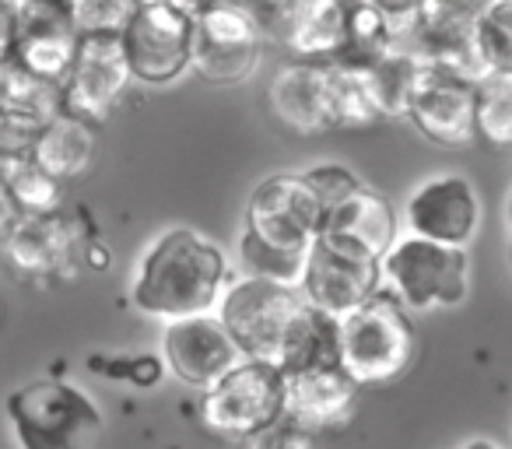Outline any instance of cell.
I'll use <instances>...</instances> for the list:
<instances>
[{"label":"cell","mask_w":512,"mask_h":449,"mask_svg":"<svg viewBox=\"0 0 512 449\" xmlns=\"http://www.w3.org/2000/svg\"><path fill=\"white\" fill-rule=\"evenodd\" d=\"M274 116L281 127L302 137L327 134L330 127V74L327 60H292L278 67L267 88Z\"/></svg>","instance_id":"d6986e66"},{"label":"cell","mask_w":512,"mask_h":449,"mask_svg":"<svg viewBox=\"0 0 512 449\" xmlns=\"http://www.w3.org/2000/svg\"><path fill=\"white\" fill-rule=\"evenodd\" d=\"M460 449H502L498 442H491V439H470V442H463Z\"/></svg>","instance_id":"74e56055"},{"label":"cell","mask_w":512,"mask_h":449,"mask_svg":"<svg viewBox=\"0 0 512 449\" xmlns=\"http://www.w3.org/2000/svg\"><path fill=\"white\" fill-rule=\"evenodd\" d=\"M316 236L330 239V243L344 246L351 253H362V257L383 260V253L400 236L397 207L390 204V197L362 183L351 197L323 211Z\"/></svg>","instance_id":"e0dca14e"},{"label":"cell","mask_w":512,"mask_h":449,"mask_svg":"<svg viewBox=\"0 0 512 449\" xmlns=\"http://www.w3.org/2000/svg\"><path fill=\"white\" fill-rule=\"evenodd\" d=\"M134 74L120 36H78L71 71L60 85L64 113L88 123H102L123 99H127Z\"/></svg>","instance_id":"30bf717a"},{"label":"cell","mask_w":512,"mask_h":449,"mask_svg":"<svg viewBox=\"0 0 512 449\" xmlns=\"http://www.w3.org/2000/svg\"><path fill=\"white\" fill-rule=\"evenodd\" d=\"M74 50H78V32H25V36L15 39L11 64L36 74V78L64 85Z\"/></svg>","instance_id":"d4e9b609"},{"label":"cell","mask_w":512,"mask_h":449,"mask_svg":"<svg viewBox=\"0 0 512 449\" xmlns=\"http://www.w3.org/2000/svg\"><path fill=\"white\" fill-rule=\"evenodd\" d=\"M169 4H176L183 15H190V18H197V15H204L207 8H214V4H221V0H169Z\"/></svg>","instance_id":"d590c367"},{"label":"cell","mask_w":512,"mask_h":449,"mask_svg":"<svg viewBox=\"0 0 512 449\" xmlns=\"http://www.w3.org/2000/svg\"><path fill=\"white\" fill-rule=\"evenodd\" d=\"M242 449H316V435L281 414L274 425L260 428V432H253L249 439H242Z\"/></svg>","instance_id":"d6a6232c"},{"label":"cell","mask_w":512,"mask_h":449,"mask_svg":"<svg viewBox=\"0 0 512 449\" xmlns=\"http://www.w3.org/2000/svg\"><path fill=\"white\" fill-rule=\"evenodd\" d=\"M0 320H4V302H0Z\"/></svg>","instance_id":"ab89813d"},{"label":"cell","mask_w":512,"mask_h":449,"mask_svg":"<svg viewBox=\"0 0 512 449\" xmlns=\"http://www.w3.org/2000/svg\"><path fill=\"white\" fill-rule=\"evenodd\" d=\"M509 260H512V243H509Z\"/></svg>","instance_id":"b9f144b4"},{"label":"cell","mask_w":512,"mask_h":449,"mask_svg":"<svg viewBox=\"0 0 512 449\" xmlns=\"http://www.w3.org/2000/svg\"><path fill=\"white\" fill-rule=\"evenodd\" d=\"M337 323L341 320L306 306V313L299 316L292 337H288L285 351H281L278 369L299 372V369H313V365H341L337 362Z\"/></svg>","instance_id":"cb8c5ba5"},{"label":"cell","mask_w":512,"mask_h":449,"mask_svg":"<svg viewBox=\"0 0 512 449\" xmlns=\"http://www.w3.org/2000/svg\"><path fill=\"white\" fill-rule=\"evenodd\" d=\"M379 271H383L386 292L397 295L411 313L456 309L467 299L470 257L463 246L432 243L404 232L383 253Z\"/></svg>","instance_id":"277c9868"},{"label":"cell","mask_w":512,"mask_h":449,"mask_svg":"<svg viewBox=\"0 0 512 449\" xmlns=\"http://www.w3.org/2000/svg\"><path fill=\"white\" fill-rule=\"evenodd\" d=\"M134 81L165 88L190 71L193 18L169 0H141L127 29L120 32Z\"/></svg>","instance_id":"ba28073f"},{"label":"cell","mask_w":512,"mask_h":449,"mask_svg":"<svg viewBox=\"0 0 512 449\" xmlns=\"http://www.w3.org/2000/svg\"><path fill=\"white\" fill-rule=\"evenodd\" d=\"M397 46H400V25L390 15H383L369 0H348L344 39H341V53H337L341 64L376 67Z\"/></svg>","instance_id":"7402d4cb"},{"label":"cell","mask_w":512,"mask_h":449,"mask_svg":"<svg viewBox=\"0 0 512 449\" xmlns=\"http://www.w3.org/2000/svg\"><path fill=\"white\" fill-rule=\"evenodd\" d=\"M239 271L249 278H267V281H281V285H295L299 288L302 271H306V253L309 250H288V246H274L264 243L260 236H253L249 229H242L239 236Z\"/></svg>","instance_id":"4316f807"},{"label":"cell","mask_w":512,"mask_h":449,"mask_svg":"<svg viewBox=\"0 0 512 449\" xmlns=\"http://www.w3.org/2000/svg\"><path fill=\"white\" fill-rule=\"evenodd\" d=\"M418 358L411 309L379 288L365 306L337 323V362L358 386H386L407 376Z\"/></svg>","instance_id":"7a4b0ae2"},{"label":"cell","mask_w":512,"mask_h":449,"mask_svg":"<svg viewBox=\"0 0 512 449\" xmlns=\"http://www.w3.org/2000/svg\"><path fill=\"white\" fill-rule=\"evenodd\" d=\"M235 4H242V8H249V11H256L260 18H267L274 8H278L281 0H235Z\"/></svg>","instance_id":"8d00e7d4"},{"label":"cell","mask_w":512,"mask_h":449,"mask_svg":"<svg viewBox=\"0 0 512 449\" xmlns=\"http://www.w3.org/2000/svg\"><path fill=\"white\" fill-rule=\"evenodd\" d=\"M344 15L348 0H281L264 18V29L274 32L295 60H337Z\"/></svg>","instance_id":"ac0fdd59"},{"label":"cell","mask_w":512,"mask_h":449,"mask_svg":"<svg viewBox=\"0 0 512 449\" xmlns=\"http://www.w3.org/2000/svg\"><path fill=\"white\" fill-rule=\"evenodd\" d=\"M8 421L18 449H99L106 414L99 400L67 379H36L8 393Z\"/></svg>","instance_id":"3957f363"},{"label":"cell","mask_w":512,"mask_h":449,"mask_svg":"<svg viewBox=\"0 0 512 449\" xmlns=\"http://www.w3.org/2000/svg\"><path fill=\"white\" fill-rule=\"evenodd\" d=\"M477 50L488 78H512V0H484L477 18Z\"/></svg>","instance_id":"f1b7e54d"},{"label":"cell","mask_w":512,"mask_h":449,"mask_svg":"<svg viewBox=\"0 0 512 449\" xmlns=\"http://www.w3.org/2000/svg\"><path fill=\"white\" fill-rule=\"evenodd\" d=\"M421 67H425V57H418L411 46H397V50L386 53V57L372 67V81H376V92H379V102H383L386 120L404 116L407 99H411Z\"/></svg>","instance_id":"f546056e"},{"label":"cell","mask_w":512,"mask_h":449,"mask_svg":"<svg viewBox=\"0 0 512 449\" xmlns=\"http://www.w3.org/2000/svg\"><path fill=\"white\" fill-rule=\"evenodd\" d=\"M383 288V271L379 260L351 253L330 239L316 236L306 253V271H302L299 292L320 313L344 320L358 306L372 299Z\"/></svg>","instance_id":"8fae6325"},{"label":"cell","mask_w":512,"mask_h":449,"mask_svg":"<svg viewBox=\"0 0 512 449\" xmlns=\"http://www.w3.org/2000/svg\"><path fill=\"white\" fill-rule=\"evenodd\" d=\"M474 95H477V81L449 74L425 60L418 81H414L411 99H407L404 116L428 144H435V148H446V151L470 148V144L477 141Z\"/></svg>","instance_id":"7c38bea8"},{"label":"cell","mask_w":512,"mask_h":449,"mask_svg":"<svg viewBox=\"0 0 512 449\" xmlns=\"http://www.w3.org/2000/svg\"><path fill=\"white\" fill-rule=\"evenodd\" d=\"M285 414V372L274 362L242 358L225 376L204 386L200 421L221 439L242 442Z\"/></svg>","instance_id":"8992f818"},{"label":"cell","mask_w":512,"mask_h":449,"mask_svg":"<svg viewBox=\"0 0 512 449\" xmlns=\"http://www.w3.org/2000/svg\"><path fill=\"white\" fill-rule=\"evenodd\" d=\"M162 362L179 383L204 390L218 376H225L235 362H242V351L225 323L218 320V313H200L165 323Z\"/></svg>","instance_id":"5bb4252c"},{"label":"cell","mask_w":512,"mask_h":449,"mask_svg":"<svg viewBox=\"0 0 512 449\" xmlns=\"http://www.w3.org/2000/svg\"><path fill=\"white\" fill-rule=\"evenodd\" d=\"M309 302L295 285L267 278H239L228 281V288L218 299V320L235 337L242 358H260V362H281L288 337H292L299 316L306 313Z\"/></svg>","instance_id":"5b68a950"},{"label":"cell","mask_w":512,"mask_h":449,"mask_svg":"<svg viewBox=\"0 0 512 449\" xmlns=\"http://www.w3.org/2000/svg\"><path fill=\"white\" fill-rule=\"evenodd\" d=\"M264 39V18L235 0H221L193 18L190 71L207 85H239L260 64Z\"/></svg>","instance_id":"52a82bcc"},{"label":"cell","mask_w":512,"mask_h":449,"mask_svg":"<svg viewBox=\"0 0 512 449\" xmlns=\"http://www.w3.org/2000/svg\"><path fill=\"white\" fill-rule=\"evenodd\" d=\"M323 204L309 186L306 172H274L264 183H256L246 200V225L264 243L309 250L320 232Z\"/></svg>","instance_id":"9c48e42d"},{"label":"cell","mask_w":512,"mask_h":449,"mask_svg":"<svg viewBox=\"0 0 512 449\" xmlns=\"http://www.w3.org/2000/svg\"><path fill=\"white\" fill-rule=\"evenodd\" d=\"M4 264L18 278L50 281L71 274L78 257V229L64 214H18V221L0 239Z\"/></svg>","instance_id":"9a60e30c"},{"label":"cell","mask_w":512,"mask_h":449,"mask_svg":"<svg viewBox=\"0 0 512 449\" xmlns=\"http://www.w3.org/2000/svg\"><path fill=\"white\" fill-rule=\"evenodd\" d=\"M18 39V15L15 0H0V64H11V50Z\"/></svg>","instance_id":"836d02e7"},{"label":"cell","mask_w":512,"mask_h":449,"mask_svg":"<svg viewBox=\"0 0 512 449\" xmlns=\"http://www.w3.org/2000/svg\"><path fill=\"white\" fill-rule=\"evenodd\" d=\"M57 113H64L57 81L36 78L15 64L4 67V74H0V116L43 130Z\"/></svg>","instance_id":"603a6c76"},{"label":"cell","mask_w":512,"mask_h":449,"mask_svg":"<svg viewBox=\"0 0 512 449\" xmlns=\"http://www.w3.org/2000/svg\"><path fill=\"white\" fill-rule=\"evenodd\" d=\"M228 253L197 229H165L141 253L130 285V306L151 320H183L218 309L232 281Z\"/></svg>","instance_id":"6da1fadb"},{"label":"cell","mask_w":512,"mask_h":449,"mask_svg":"<svg viewBox=\"0 0 512 449\" xmlns=\"http://www.w3.org/2000/svg\"><path fill=\"white\" fill-rule=\"evenodd\" d=\"M141 0H67L78 36H120Z\"/></svg>","instance_id":"4dcf8cb0"},{"label":"cell","mask_w":512,"mask_h":449,"mask_svg":"<svg viewBox=\"0 0 512 449\" xmlns=\"http://www.w3.org/2000/svg\"><path fill=\"white\" fill-rule=\"evenodd\" d=\"M15 221H18V211H15V204H11V193H8V186H4V176H0V239H4V232H8Z\"/></svg>","instance_id":"e575fe53"},{"label":"cell","mask_w":512,"mask_h":449,"mask_svg":"<svg viewBox=\"0 0 512 449\" xmlns=\"http://www.w3.org/2000/svg\"><path fill=\"white\" fill-rule=\"evenodd\" d=\"M474 137L488 148H512V78L477 81Z\"/></svg>","instance_id":"83f0119b"},{"label":"cell","mask_w":512,"mask_h":449,"mask_svg":"<svg viewBox=\"0 0 512 449\" xmlns=\"http://www.w3.org/2000/svg\"><path fill=\"white\" fill-rule=\"evenodd\" d=\"M4 67H8V64H0V74H4Z\"/></svg>","instance_id":"60d3db41"},{"label":"cell","mask_w":512,"mask_h":449,"mask_svg":"<svg viewBox=\"0 0 512 449\" xmlns=\"http://www.w3.org/2000/svg\"><path fill=\"white\" fill-rule=\"evenodd\" d=\"M95 151H99L95 123L78 120L71 113H57L39 130L29 158L36 165H43L50 176H57L60 183H71V179H81L92 169Z\"/></svg>","instance_id":"ffe728a7"},{"label":"cell","mask_w":512,"mask_h":449,"mask_svg":"<svg viewBox=\"0 0 512 449\" xmlns=\"http://www.w3.org/2000/svg\"><path fill=\"white\" fill-rule=\"evenodd\" d=\"M505 221H509V243H512V193H509V204H505Z\"/></svg>","instance_id":"f35d334b"},{"label":"cell","mask_w":512,"mask_h":449,"mask_svg":"<svg viewBox=\"0 0 512 449\" xmlns=\"http://www.w3.org/2000/svg\"><path fill=\"white\" fill-rule=\"evenodd\" d=\"M306 179L309 186L316 190V197H320L323 211L334 204H341L344 197H351V193L362 186V179H358L355 169H348V165L341 162H316L306 169Z\"/></svg>","instance_id":"1f68e13d"},{"label":"cell","mask_w":512,"mask_h":449,"mask_svg":"<svg viewBox=\"0 0 512 449\" xmlns=\"http://www.w3.org/2000/svg\"><path fill=\"white\" fill-rule=\"evenodd\" d=\"M362 386L341 365H313V369L285 372V418L309 428L313 435L344 428L355 414Z\"/></svg>","instance_id":"2e32d148"},{"label":"cell","mask_w":512,"mask_h":449,"mask_svg":"<svg viewBox=\"0 0 512 449\" xmlns=\"http://www.w3.org/2000/svg\"><path fill=\"white\" fill-rule=\"evenodd\" d=\"M404 225L411 236L467 250L481 225V197L463 172H439L404 200Z\"/></svg>","instance_id":"4fadbf2b"},{"label":"cell","mask_w":512,"mask_h":449,"mask_svg":"<svg viewBox=\"0 0 512 449\" xmlns=\"http://www.w3.org/2000/svg\"><path fill=\"white\" fill-rule=\"evenodd\" d=\"M327 74H330V127L369 130L386 120L376 81H372V67L327 60Z\"/></svg>","instance_id":"44dd1931"},{"label":"cell","mask_w":512,"mask_h":449,"mask_svg":"<svg viewBox=\"0 0 512 449\" xmlns=\"http://www.w3.org/2000/svg\"><path fill=\"white\" fill-rule=\"evenodd\" d=\"M0 176L11 193V204L18 214H57L60 200H64V183L57 176L36 165L32 158H18V162L0 165Z\"/></svg>","instance_id":"484cf974"}]
</instances>
